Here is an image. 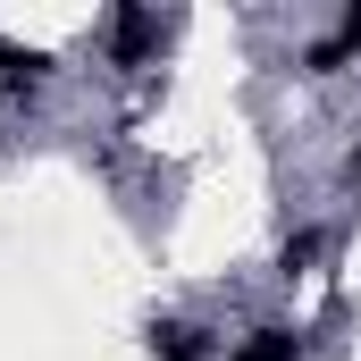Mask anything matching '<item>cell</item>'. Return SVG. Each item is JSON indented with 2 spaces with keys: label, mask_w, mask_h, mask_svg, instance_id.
<instances>
[{
  "label": "cell",
  "mask_w": 361,
  "mask_h": 361,
  "mask_svg": "<svg viewBox=\"0 0 361 361\" xmlns=\"http://www.w3.org/2000/svg\"><path fill=\"white\" fill-rule=\"evenodd\" d=\"M101 42H109V68H152V59H160V17H152L143 0H109Z\"/></svg>",
  "instance_id": "6da1fadb"
},
{
  "label": "cell",
  "mask_w": 361,
  "mask_h": 361,
  "mask_svg": "<svg viewBox=\"0 0 361 361\" xmlns=\"http://www.w3.org/2000/svg\"><path fill=\"white\" fill-rule=\"evenodd\" d=\"M143 345H152V361H219V336L202 319H152Z\"/></svg>",
  "instance_id": "3957f363"
},
{
  "label": "cell",
  "mask_w": 361,
  "mask_h": 361,
  "mask_svg": "<svg viewBox=\"0 0 361 361\" xmlns=\"http://www.w3.org/2000/svg\"><path fill=\"white\" fill-rule=\"evenodd\" d=\"M353 59H361V0H345L336 25H328L319 42H302V76H345Z\"/></svg>",
  "instance_id": "7a4b0ae2"
},
{
  "label": "cell",
  "mask_w": 361,
  "mask_h": 361,
  "mask_svg": "<svg viewBox=\"0 0 361 361\" xmlns=\"http://www.w3.org/2000/svg\"><path fill=\"white\" fill-rule=\"evenodd\" d=\"M51 85V51H34V42H8V34H0V92H17V101H25V92H42Z\"/></svg>",
  "instance_id": "277c9868"
},
{
  "label": "cell",
  "mask_w": 361,
  "mask_h": 361,
  "mask_svg": "<svg viewBox=\"0 0 361 361\" xmlns=\"http://www.w3.org/2000/svg\"><path fill=\"white\" fill-rule=\"evenodd\" d=\"M227 361H302V328H286V319H261V328H252V336H244Z\"/></svg>",
  "instance_id": "5b68a950"
},
{
  "label": "cell",
  "mask_w": 361,
  "mask_h": 361,
  "mask_svg": "<svg viewBox=\"0 0 361 361\" xmlns=\"http://www.w3.org/2000/svg\"><path fill=\"white\" fill-rule=\"evenodd\" d=\"M319 252H328V227H294V235L277 244V277H286V286L311 277V269H319Z\"/></svg>",
  "instance_id": "8992f818"
},
{
  "label": "cell",
  "mask_w": 361,
  "mask_h": 361,
  "mask_svg": "<svg viewBox=\"0 0 361 361\" xmlns=\"http://www.w3.org/2000/svg\"><path fill=\"white\" fill-rule=\"evenodd\" d=\"M345 185L361 193V143H345Z\"/></svg>",
  "instance_id": "52a82bcc"
}]
</instances>
